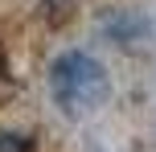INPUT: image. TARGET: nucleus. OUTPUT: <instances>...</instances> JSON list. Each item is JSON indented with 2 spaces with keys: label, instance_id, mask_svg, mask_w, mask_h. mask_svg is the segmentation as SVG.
<instances>
[{
  "label": "nucleus",
  "instance_id": "nucleus-1",
  "mask_svg": "<svg viewBox=\"0 0 156 152\" xmlns=\"http://www.w3.org/2000/svg\"><path fill=\"white\" fill-rule=\"evenodd\" d=\"M49 95L62 107V115H86L107 99V70L90 54H62L49 66Z\"/></svg>",
  "mask_w": 156,
  "mask_h": 152
},
{
  "label": "nucleus",
  "instance_id": "nucleus-2",
  "mask_svg": "<svg viewBox=\"0 0 156 152\" xmlns=\"http://www.w3.org/2000/svg\"><path fill=\"white\" fill-rule=\"evenodd\" d=\"M0 152H25V136H0Z\"/></svg>",
  "mask_w": 156,
  "mask_h": 152
}]
</instances>
